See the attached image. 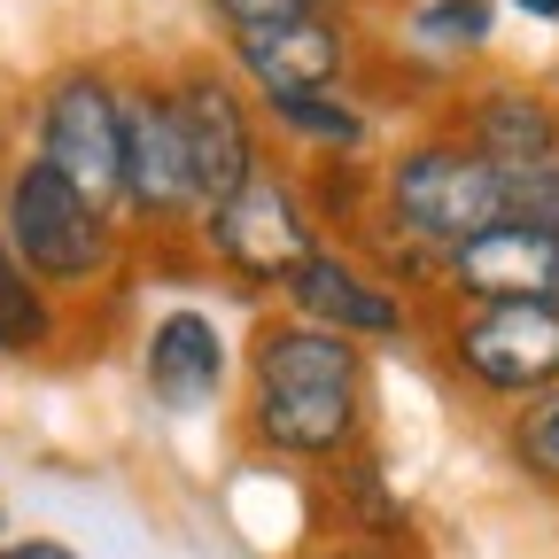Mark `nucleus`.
Instances as JSON below:
<instances>
[{
    "instance_id": "nucleus-1",
    "label": "nucleus",
    "mask_w": 559,
    "mask_h": 559,
    "mask_svg": "<svg viewBox=\"0 0 559 559\" xmlns=\"http://www.w3.org/2000/svg\"><path fill=\"white\" fill-rule=\"evenodd\" d=\"M373 428V358L366 342L326 334L296 311L257 319L241 349V436L280 466H334Z\"/></svg>"
},
{
    "instance_id": "nucleus-8",
    "label": "nucleus",
    "mask_w": 559,
    "mask_h": 559,
    "mask_svg": "<svg viewBox=\"0 0 559 559\" xmlns=\"http://www.w3.org/2000/svg\"><path fill=\"white\" fill-rule=\"evenodd\" d=\"M280 311H296L326 334H349V342H412L419 334L412 288H396V280L373 257H358L349 241H319L280 280Z\"/></svg>"
},
{
    "instance_id": "nucleus-23",
    "label": "nucleus",
    "mask_w": 559,
    "mask_h": 559,
    "mask_svg": "<svg viewBox=\"0 0 559 559\" xmlns=\"http://www.w3.org/2000/svg\"><path fill=\"white\" fill-rule=\"evenodd\" d=\"M0 528H9V513H0Z\"/></svg>"
},
{
    "instance_id": "nucleus-14",
    "label": "nucleus",
    "mask_w": 559,
    "mask_h": 559,
    "mask_svg": "<svg viewBox=\"0 0 559 559\" xmlns=\"http://www.w3.org/2000/svg\"><path fill=\"white\" fill-rule=\"evenodd\" d=\"M62 304L39 288V280L16 264V249H9V234H0V358L9 366H39V358H55L62 349Z\"/></svg>"
},
{
    "instance_id": "nucleus-5",
    "label": "nucleus",
    "mask_w": 559,
    "mask_h": 559,
    "mask_svg": "<svg viewBox=\"0 0 559 559\" xmlns=\"http://www.w3.org/2000/svg\"><path fill=\"white\" fill-rule=\"evenodd\" d=\"M436 366L481 404L559 389V304H451L436 319Z\"/></svg>"
},
{
    "instance_id": "nucleus-20",
    "label": "nucleus",
    "mask_w": 559,
    "mask_h": 559,
    "mask_svg": "<svg viewBox=\"0 0 559 559\" xmlns=\"http://www.w3.org/2000/svg\"><path fill=\"white\" fill-rule=\"evenodd\" d=\"M296 559H419L412 544H389V536H319V544H304Z\"/></svg>"
},
{
    "instance_id": "nucleus-3",
    "label": "nucleus",
    "mask_w": 559,
    "mask_h": 559,
    "mask_svg": "<svg viewBox=\"0 0 559 559\" xmlns=\"http://www.w3.org/2000/svg\"><path fill=\"white\" fill-rule=\"evenodd\" d=\"M319 241H326V226L311 210V187L288 164H264L226 202H210L202 226H194V249L210 257V272H226L249 296H280V280H288Z\"/></svg>"
},
{
    "instance_id": "nucleus-9",
    "label": "nucleus",
    "mask_w": 559,
    "mask_h": 559,
    "mask_svg": "<svg viewBox=\"0 0 559 559\" xmlns=\"http://www.w3.org/2000/svg\"><path fill=\"white\" fill-rule=\"evenodd\" d=\"M234 79L264 102V94H319V86H349V62H358V39H349V16H288V24H257L226 39Z\"/></svg>"
},
{
    "instance_id": "nucleus-16",
    "label": "nucleus",
    "mask_w": 559,
    "mask_h": 559,
    "mask_svg": "<svg viewBox=\"0 0 559 559\" xmlns=\"http://www.w3.org/2000/svg\"><path fill=\"white\" fill-rule=\"evenodd\" d=\"M396 32L428 62H474V55H489V39H498V0H412Z\"/></svg>"
},
{
    "instance_id": "nucleus-22",
    "label": "nucleus",
    "mask_w": 559,
    "mask_h": 559,
    "mask_svg": "<svg viewBox=\"0 0 559 559\" xmlns=\"http://www.w3.org/2000/svg\"><path fill=\"white\" fill-rule=\"evenodd\" d=\"M513 16H528V24H559V0H506Z\"/></svg>"
},
{
    "instance_id": "nucleus-4",
    "label": "nucleus",
    "mask_w": 559,
    "mask_h": 559,
    "mask_svg": "<svg viewBox=\"0 0 559 559\" xmlns=\"http://www.w3.org/2000/svg\"><path fill=\"white\" fill-rule=\"evenodd\" d=\"M32 156L62 171L86 202L124 210V70L62 62L32 94Z\"/></svg>"
},
{
    "instance_id": "nucleus-11",
    "label": "nucleus",
    "mask_w": 559,
    "mask_h": 559,
    "mask_svg": "<svg viewBox=\"0 0 559 559\" xmlns=\"http://www.w3.org/2000/svg\"><path fill=\"white\" fill-rule=\"evenodd\" d=\"M443 304H559V234L489 226L436 264Z\"/></svg>"
},
{
    "instance_id": "nucleus-10",
    "label": "nucleus",
    "mask_w": 559,
    "mask_h": 559,
    "mask_svg": "<svg viewBox=\"0 0 559 559\" xmlns=\"http://www.w3.org/2000/svg\"><path fill=\"white\" fill-rule=\"evenodd\" d=\"M226 381H234V342L202 304H171L140 334V389H148L156 412L194 419V412H210L226 396Z\"/></svg>"
},
{
    "instance_id": "nucleus-13",
    "label": "nucleus",
    "mask_w": 559,
    "mask_h": 559,
    "mask_svg": "<svg viewBox=\"0 0 559 559\" xmlns=\"http://www.w3.org/2000/svg\"><path fill=\"white\" fill-rule=\"evenodd\" d=\"M264 140L296 148L311 164H366L373 156V109L349 86H319V94H264L257 102Z\"/></svg>"
},
{
    "instance_id": "nucleus-2",
    "label": "nucleus",
    "mask_w": 559,
    "mask_h": 559,
    "mask_svg": "<svg viewBox=\"0 0 559 559\" xmlns=\"http://www.w3.org/2000/svg\"><path fill=\"white\" fill-rule=\"evenodd\" d=\"M0 234H9L16 264L39 280L62 311L102 296L109 280L124 272V257H132V234H124L117 210L86 202L62 171H47L32 148L0 164Z\"/></svg>"
},
{
    "instance_id": "nucleus-21",
    "label": "nucleus",
    "mask_w": 559,
    "mask_h": 559,
    "mask_svg": "<svg viewBox=\"0 0 559 559\" xmlns=\"http://www.w3.org/2000/svg\"><path fill=\"white\" fill-rule=\"evenodd\" d=\"M0 559H86V551L62 536H0Z\"/></svg>"
},
{
    "instance_id": "nucleus-17",
    "label": "nucleus",
    "mask_w": 559,
    "mask_h": 559,
    "mask_svg": "<svg viewBox=\"0 0 559 559\" xmlns=\"http://www.w3.org/2000/svg\"><path fill=\"white\" fill-rule=\"evenodd\" d=\"M506 459H513L536 489H551V498H559V389L513 404V419H506Z\"/></svg>"
},
{
    "instance_id": "nucleus-18",
    "label": "nucleus",
    "mask_w": 559,
    "mask_h": 559,
    "mask_svg": "<svg viewBox=\"0 0 559 559\" xmlns=\"http://www.w3.org/2000/svg\"><path fill=\"white\" fill-rule=\"evenodd\" d=\"M506 226H544V234H559V164H544V171H506Z\"/></svg>"
},
{
    "instance_id": "nucleus-6",
    "label": "nucleus",
    "mask_w": 559,
    "mask_h": 559,
    "mask_svg": "<svg viewBox=\"0 0 559 559\" xmlns=\"http://www.w3.org/2000/svg\"><path fill=\"white\" fill-rule=\"evenodd\" d=\"M117 218L132 241H194L202 226V187H194V156H187L164 70L124 79V210Z\"/></svg>"
},
{
    "instance_id": "nucleus-12",
    "label": "nucleus",
    "mask_w": 559,
    "mask_h": 559,
    "mask_svg": "<svg viewBox=\"0 0 559 559\" xmlns=\"http://www.w3.org/2000/svg\"><path fill=\"white\" fill-rule=\"evenodd\" d=\"M443 132H459L498 171H544L559 164V102L528 79H481L443 109Z\"/></svg>"
},
{
    "instance_id": "nucleus-7",
    "label": "nucleus",
    "mask_w": 559,
    "mask_h": 559,
    "mask_svg": "<svg viewBox=\"0 0 559 559\" xmlns=\"http://www.w3.org/2000/svg\"><path fill=\"white\" fill-rule=\"evenodd\" d=\"M164 79H171V109H179L187 156H194V187H202V210H210V202H226L241 179H257L272 164L257 94L234 79L226 55H187V62L164 70Z\"/></svg>"
},
{
    "instance_id": "nucleus-15",
    "label": "nucleus",
    "mask_w": 559,
    "mask_h": 559,
    "mask_svg": "<svg viewBox=\"0 0 559 559\" xmlns=\"http://www.w3.org/2000/svg\"><path fill=\"white\" fill-rule=\"evenodd\" d=\"M326 481H334V498H342V528H349V536L412 544V513H404V498H396V481L381 474V451H373V443H358L349 459H334Z\"/></svg>"
},
{
    "instance_id": "nucleus-19",
    "label": "nucleus",
    "mask_w": 559,
    "mask_h": 559,
    "mask_svg": "<svg viewBox=\"0 0 559 559\" xmlns=\"http://www.w3.org/2000/svg\"><path fill=\"white\" fill-rule=\"evenodd\" d=\"M342 0H202V16L218 24L226 39L234 32H257V24H288V16H326Z\"/></svg>"
}]
</instances>
